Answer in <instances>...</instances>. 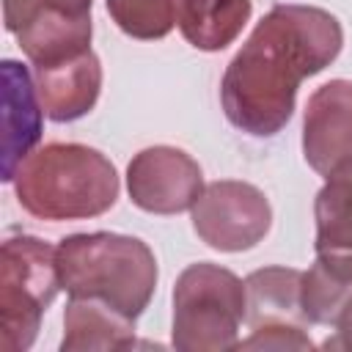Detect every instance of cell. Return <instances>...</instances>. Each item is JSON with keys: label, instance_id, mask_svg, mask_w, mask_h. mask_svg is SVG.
I'll return each mask as SVG.
<instances>
[{"label": "cell", "instance_id": "d6986e66", "mask_svg": "<svg viewBox=\"0 0 352 352\" xmlns=\"http://www.w3.org/2000/svg\"><path fill=\"white\" fill-rule=\"evenodd\" d=\"M44 6V0H6L3 3V11H6V30L8 33H19L33 16L36 11Z\"/></svg>", "mask_w": 352, "mask_h": 352}, {"label": "cell", "instance_id": "8fae6325", "mask_svg": "<svg viewBox=\"0 0 352 352\" xmlns=\"http://www.w3.org/2000/svg\"><path fill=\"white\" fill-rule=\"evenodd\" d=\"M94 22L91 14H69L50 0L36 11V16L16 33V41L33 66L58 63L91 50Z\"/></svg>", "mask_w": 352, "mask_h": 352}, {"label": "cell", "instance_id": "277c9868", "mask_svg": "<svg viewBox=\"0 0 352 352\" xmlns=\"http://www.w3.org/2000/svg\"><path fill=\"white\" fill-rule=\"evenodd\" d=\"M245 308V280L209 261L190 264L173 286L170 344L179 352L236 349Z\"/></svg>", "mask_w": 352, "mask_h": 352}, {"label": "cell", "instance_id": "6da1fadb", "mask_svg": "<svg viewBox=\"0 0 352 352\" xmlns=\"http://www.w3.org/2000/svg\"><path fill=\"white\" fill-rule=\"evenodd\" d=\"M344 47L341 22L319 6H272L226 66L220 104L226 118L253 135H278L305 77L327 69Z\"/></svg>", "mask_w": 352, "mask_h": 352}, {"label": "cell", "instance_id": "7a4b0ae2", "mask_svg": "<svg viewBox=\"0 0 352 352\" xmlns=\"http://www.w3.org/2000/svg\"><path fill=\"white\" fill-rule=\"evenodd\" d=\"M118 190L116 165L82 143H47L14 176L19 206L50 223L99 217L116 206Z\"/></svg>", "mask_w": 352, "mask_h": 352}, {"label": "cell", "instance_id": "30bf717a", "mask_svg": "<svg viewBox=\"0 0 352 352\" xmlns=\"http://www.w3.org/2000/svg\"><path fill=\"white\" fill-rule=\"evenodd\" d=\"M36 91L44 116L55 124H69L88 116L102 94V63L94 50L74 58L33 66Z\"/></svg>", "mask_w": 352, "mask_h": 352}, {"label": "cell", "instance_id": "ba28073f", "mask_svg": "<svg viewBox=\"0 0 352 352\" xmlns=\"http://www.w3.org/2000/svg\"><path fill=\"white\" fill-rule=\"evenodd\" d=\"M302 157L319 176L352 162V80L319 85L302 116Z\"/></svg>", "mask_w": 352, "mask_h": 352}, {"label": "cell", "instance_id": "3957f363", "mask_svg": "<svg viewBox=\"0 0 352 352\" xmlns=\"http://www.w3.org/2000/svg\"><path fill=\"white\" fill-rule=\"evenodd\" d=\"M60 286L69 297H96L135 319L148 308L157 289L151 248L126 234H69L55 248Z\"/></svg>", "mask_w": 352, "mask_h": 352}, {"label": "cell", "instance_id": "5b68a950", "mask_svg": "<svg viewBox=\"0 0 352 352\" xmlns=\"http://www.w3.org/2000/svg\"><path fill=\"white\" fill-rule=\"evenodd\" d=\"M55 248L38 236H8L0 248V346L25 352L36 344L41 316L60 292Z\"/></svg>", "mask_w": 352, "mask_h": 352}, {"label": "cell", "instance_id": "9a60e30c", "mask_svg": "<svg viewBox=\"0 0 352 352\" xmlns=\"http://www.w3.org/2000/svg\"><path fill=\"white\" fill-rule=\"evenodd\" d=\"M253 0H179L176 25L187 44L201 52H220L250 22Z\"/></svg>", "mask_w": 352, "mask_h": 352}, {"label": "cell", "instance_id": "52a82bcc", "mask_svg": "<svg viewBox=\"0 0 352 352\" xmlns=\"http://www.w3.org/2000/svg\"><path fill=\"white\" fill-rule=\"evenodd\" d=\"M204 187L201 165L176 146H148L126 165V192L138 209L151 214L192 209Z\"/></svg>", "mask_w": 352, "mask_h": 352}, {"label": "cell", "instance_id": "ac0fdd59", "mask_svg": "<svg viewBox=\"0 0 352 352\" xmlns=\"http://www.w3.org/2000/svg\"><path fill=\"white\" fill-rule=\"evenodd\" d=\"M236 349H314V341L300 324H264L253 327Z\"/></svg>", "mask_w": 352, "mask_h": 352}, {"label": "cell", "instance_id": "8992f818", "mask_svg": "<svg viewBox=\"0 0 352 352\" xmlns=\"http://www.w3.org/2000/svg\"><path fill=\"white\" fill-rule=\"evenodd\" d=\"M190 212L195 234L220 253L256 248L272 226V206L267 195L256 184L236 179L206 184Z\"/></svg>", "mask_w": 352, "mask_h": 352}, {"label": "cell", "instance_id": "4fadbf2b", "mask_svg": "<svg viewBox=\"0 0 352 352\" xmlns=\"http://www.w3.org/2000/svg\"><path fill=\"white\" fill-rule=\"evenodd\" d=\"M129 346H135V319L96 297H69L63 311V352Z\"/></svg>", "mask_w": 352, "mask_h": 352}, {"label": "cell", "instance_id": "9c48e42d", "mask_svg": "<svg viewBox=\"0 0 352 352\" xmlns=\"http://www.w3.org/2000/svg\"><path fill=\"white\" fill-rule=\"evenodd\" d=\"M3 77V182H14L19 165L36 151L44 132V107L28 66L6 58Z\"/></svg>", "mask_w": 352, "mask_h": 352}, {"label": "cell", "instance_id": "e0dca14e", "mask_svg": "<svg viewBox=\"0 0 352 352\" xmlns=\"http://www.w3.org/2000/svg\"><path fill=\"white\" fill-rule=\"evenodd\" d=\"M110 19L129 38L154 41L165 38L176 25L173 0H104Z\"/></svg>", "mask_w": 352, "mask_h": 352}, {"label": "cell", "instance_id": "44dd1931", "mask_svg": "<svg viewBox=\"0 0 352 352\" xmlns=\"http://www.w3.org/2000/svg\"><path fill=\"white\" fill-rule=\"evenodd\" d=\"M52 6L69 11V14H91V3L94 0H50Z\"/></svg>", "mask_w": 352, "mask_h": 352}, {"label": "cell", "instance_id": "ffe728a7", "mask_svg": "<svg viewBox=\"0 0 352 352\" xmlns=\"http://www.w3.org/2000/svg\"><path fill=\"white\" fill-rule=\"evenodd\" d=\"M333 327H336L333 338H327L322 346L324 349H346V352H352V297L344 302V308L336 316Z\"/></svg>", "mask_w": 352, "mask_h": 352}, {"label": "cell", "instance_id": "5bb4252c", "mask_svg": "<svg viewBox=\"0 0 352 352\" xmlns=\"http://www.w3.org/2000/svg\"><path fill=\"white\" fill-rule=\"evenodd\" d=\"M314 198L316 242L322 258L352 267V162L336 168Z\"/></svg>", "mask_w": 352, "mask_h": 352}, {"label": "cell", "instance_id": "7c38bea8", "mask_svg": "<svg viewBox=\"0 0 352 352\" xmlns=\"http://www.w3.org/2000/svg\"><path fill=\"white\" fill-rule=\"evenodd\" d=\"M245 322L248 327L264 324H300L302 314V272L294 267H264L245 278Z\"/></svg>", "mask_w": 352, "mask_h": 352}, {"label": "cell", "instance_id": "2e32d148", "mask_svg": "<svg viewBox=\"0 0 352 352\" xmlns=\"http://www.w3.org/2000/svg\"><path fill=\"white\" fill-rule=\"evenodd\" d=\"M352 297V267L316 256L302 272V314L308 324H333Z\"/></svg>", "mask_w": 352, "mask_h": 352}]
</instances>
